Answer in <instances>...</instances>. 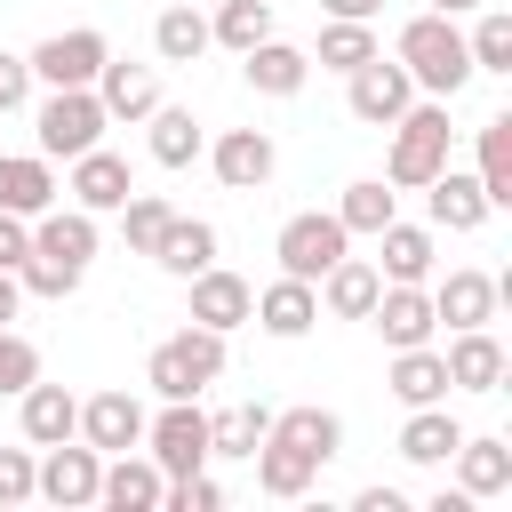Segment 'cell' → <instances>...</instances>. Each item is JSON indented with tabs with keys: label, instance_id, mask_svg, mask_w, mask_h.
Returning a JSON list of instances; mask_svg holds the SVG:
<instances>
[{
	"label": "cell",
	"instance_id": "34",
	"mask_svg": "<svg viewBox=\"0 0 512 512\" xmlns=\"http://www.w3.org/2000/svg\"><path fill=\"white\" fill-rule=\"evenodd\" d=\"M480 192H488V208H512V112H496V120H480Z\"/></svg>",
	"mask_w": 512,
	"mask_h": 512
},
{
	"label": "cell",
	"instance_id": "31",
	"mask_svg": "<svg viewBox=\"0 0 512 512\" xmlns=\"http://www.w3.org/2000/svg\"><path fill=\"white\" fill-rule=\"evenodd\" d=\"M456 440H464V424L448 416V400L408 408V424H400V456H408V464H448V456H456Z\"/></svg>",
	"mask_w": 512,
	"mask_h": 512
},
{
	"label": "cell",
	"instance_id": "35",
	"mask_svg": "<svg viewBox=\"0 0 512 512\" xmlns=\"http://www.w3.org/2000/svg\"><path fill=\"white\" fill-rule=\"evenodd\" d=\"M152 48H160V64H200L216 40H208V16H200V8H160Z\"/></svg>",
	"mask_w": 512,
	"mask_h": 512
},
{
	"label": "cell",
	"instance_id": "24",
	"mask_svg": "<svg viewBox=\"0 0 512 512\" xmlns=\"http://www.w3.org/2000/svg\"><path fill=\"white\" fill-rule=\"evenodd\" d=\"M496 304H504V280H488V272H448V280L432 288V312H440L448 328H488Z\"/></svg>",
	"mask_w": 512,
	"mask_h": 512
},
{
	"label": "cell",
	"instance_id": "9",
	"mask_svg": "<svg viewBox=\"0 0 512 512\" xmlns=\"http://www.w3.org/2000/svg\"><path fill=\"white\" fill-rule=\"evenodd\" d=\"M96 480H104V456H96L88 440H56V448L32 464V496H48V504H64V512L96 504Z\"/></svg>",
	"mask_w": 512,
	"mask_h": 512
},
{
	"label": "cell",
	"instance_id": "40",
	"mask_svg": "<svg viewBox=\"0 0 512 512\" xmlns=\"http://www.w3.org/2000/svg\"><path fill=\"white\" fill-rule=\"evenodd\" d=\"M368 56H376V32L352 24V16H328V32H320V72H360Z\"/></svg>",
	"mask_w": 512,
	"mask_h": 512
},
{
	"label": "cell",
	"instance_id": "23",
	"mask_svg": "<svg viewBox=\"0 0 512 512\" xmlns=\"http://www.w3.org/2000/svg\"><path fill=\"white\" fill-rule=\"evenodd\" d=\"M152 264H160L168 280L208 272V264H216V224H200V216H168V224H160V240H152Z\"/></svg>",
	"mask_w": 512,
	"mask_h": 512
},
{
	"label": "cell",
	"instance_id": "11",
	"mask_svg": "<svg viewBox=\"0 0 512 512\" xmlns=\"http://www.w3.org/2000/svg\"><path fill=\"white\" fill-rule=\"evenodd\" d=\"M208 168H216L224 192H264L272 168H280V144H272L264 128H224V136L208 144Z\"/></svg>",
	"mask_w": 512,
	"mask_h": 512
},
{
	"label": "cell",
	"instance_id": "3",
	"mask_svg": "<svg viewBox=\"0 0 512 512\" xmlns=\"http://www.w3.org/2000/svg\"><path fill=\"white\" fill-rule=\"evenodd\" d=\"M216 376H224V336L200 328V320H184V328H176L168 344H152V360H144V384H152L160 400H200Z\"/></svg>",
	"mask_w": 512,
	"mask_h": 512
},
{
	"label": "cell",
	"instance_id": "25",
	"mask_svg": "<svg viewBox=\"0 0 512 512\" xmlns=\"http://www.w3.org/2000/svg\"><path fill=\"white\" fill-rule=\"evenodd\" d=\"M16 408H24V440H32V448H56V440L80 432V400H72L64 384H40V376H32V384L16 392Z\"/></svg>",
	"mask_w": 512,
	"mask_h": 512
},
{
	"label": "cell",
	"instance_id": "38",
	"mask_svg": "<svg viewBox=\"0 0 512 512\" xmlns=\"http://www.w3.org/2000/svg\"><path fill=\"white\" fill-rule=\"evenodd\" d=\"M208 40H224L232 56L256 48V40H272V0H224V8L208 16Z\"/></svg>",
	"mask_w": 512,
	"mask_h": 512
},
{
	"label": "cell",
	"instance_id": "39",
	"mask_svg": "<svg viewBox=\"0 0 512 512\" xmlns=\"http://www.w3.org/2000/svg\"><path fill=\"white\" fill-rule=\"evenodd\" d=\"M464 48H472V72H512V8H480Z\"/></svg>",
	"mask_w": 512,
	"mask_h": 512
},
{
	"label": "cell",
	"instance_id": "20",
	"mask_svg": "<svg viewBox=\"0 0 512 512\" xmlns=\"http://www.w3.org/2000/svg\"><path fill=\"white\" fill-rule=\"evenodd\" d=\"M160 488H168V472H160L152 456L120 448V456L104 464V480H96V504H112V512H160Z\"/></svg>",
	"mask_w": 512,
	"mask_h": 512
},
{
	"label": "cell",
	"instance_id": "50",
	"mask_svg": "<svg viewBox=\"0 0 512 512\" xmlns=\"http://www.w3.org/2000/svg\"><path fill=\"white\" fill-rule=\"evenodd\" d=\"M432 8H440V16H464V8H480V0H432Z\"/></svg>",
	"mask_w": 512,
	"mask_h": 512
},
{
	"label": "cell",
	"instance_id": "15",
	"mask_svg": "<svg viewBox=\"0 0 512 512\" xmlns=\"http://www.w3.org/2000/svg\"><path fill=\"white\" fill-rule=\"evenodd\" d=\"M32 256H48V264H64V272H88V256H96V216H88V208H40V216H32Z\"/></svg>",
	"mask_w": 512,
	"mask_h": 512
},
{
	"label": "cell",
	"instance_id": "33",
	"mask_svg": "<svg viewBox=\"0 0 512 512\" xmlns=\"http://www.w3.org/2000/svg\"><path fill=\"white\" fill-rule=\"evenodd\" d=\"M392 216H400V192H392L384 176H360V184H344V200H336V224H344L352 240H376Z\"/></svg>",
	"mask_w": 512,
	"mask_h": 512
},
{
	"label": "cell",
	"instance_id": "17",
	"mask_svg": "<svg viewBox=\"0 0 512 512\" xmlns=\"http://www.w3.org/2000/svg\"><path fill=\"white\" fill-rule=\"evenodd\" d=\"M312 288H320V312H336V320H368V304H376L384 272H376V256H352V248H344Z\"/></svg>",
	"mask_w": 512,
	"mask_h": 512
},
{
	"label": "cell",
	"instance_id": "41",
	"mask_svg": "<svg viewBox=\"0 0 512 512\" xmlns=\"http://www.w3.org/2000/svg\"><path fill=\"white\" fill-rule=\"evenodd\" d=\"M112 216H120V232H128V248H136V256H152V240H160V224H168L176 208H168L160 192H128V200H120Z\"/></svg>",
	"mask_w": 512,
	"mask_h": 512
},
{
	"label": "cell",
	"instance_id": "4",
	"mask_svg": "<svg viewBox=\"0 0 512 512\" xmlns=\"http://www.w3.org/2000/svg\"><path fill=\"white\" fill-rule=\"evenodd\" d=\"M104 104L96 88H48L40 112H32V136H40V160H80L88 144H104Z\"/></svg>",
	"mask_w": 512,
	"mask_h": 512
},
{
	"label": "cell",
	"instance_id": "49",
	"mask_svg": "<svg viewBox=\"0 0 512 512\" xmlns=\"http://www.w3.org/2000/svg\"><path fill=\"white\" fill-rule=\"evenodd\" d=\"M320 8H328V16H352V24H368L384 0H320Z\"/></svg>",
	"mask_w": 512,
	"mask_h": 512
},
{
	"label": "cell",
	"instance_id": "44",
	"mask_svg": "<svg viewBox=\"0 0 512 512\" xmlns=\"http://www.w3.org/2000/svg\"><path fill=\"white\" fill-rule=\"evenodd\" d=\"M32 496V448H0V504Z\"/></svg>",
	"mask_w": 512,
	"mask_h": 512
},
{
	"label": "cell",
	"instance_id": "42",
	"mask_svg": "<svg viewBox=\"0 0 512 512\" xmlns=\"http://www.w3.org/2000/svg\"><path fill=\"white\" fill-rule=\"evenodd\" d=\"M32 376H40V344L16 336V328H0V400H16Z\"/></svg>",
	"mask_w": 512,
	"mask_h": 512
},
{
	"label": "cell",
	"instance_id": "16",
	"mask_svg": "<svg viewBox=\"0 0 512 512\" xmlns=\"http://www.w3.org/2000/svg\"><path fill=\"white\" fill-rule=\"evenodd\" d=\"M184 288H192V320H200V328H216V336H232V328H240V320L256 312V288H248L240 272H224V264L192 272Z\"/></svg>",
	"mask_w": 512,
	"mask_h": 512
},
{
	"label": "cell",
	"instance_id": "12",
	"mask_svg": "<svg viewBox=\"0 0 512 512\" xmlns=\"http://www.w3.org/2000/svg\"><path fill=\"white\" fill-rule=\"evenodd\" d=\"M72 440H88L96 456L144 448V400H136V392H96V400H80V432H72Z\"/></svg>",
	"mask_w": 512,
	"mask_h": 512
},
{
	"label": "cell",
	"instance_id": "10",
	"mask_svg": "<svg viewBox=\"0 0 512 512\" xmlns=\"http://www.w3.org/2000/svg\"><path fill=\"white\" fill-rule=\"evenodd\" d=\"M368 328H376L392 352H400V344H432V328H440L432 288H424V280H384L376 304H368Z\"/></svg>",
	"mask_w": 512,
	"mask_h": 512
},
{
	"label": "cell",
	"instance_id": "19",
	"mask_svg": "<svg viewBox=\"0 0 512 512\" xmlns=\"http://www.w3.org/2000/svg\"><path fill=\"white\" fill-rule=\"evenodd\" d=\"M448 464H456V488H464L472 504H488V496H504V488H512V440H496V432H480V440L464 432Z\"/></svg>",
	"mask_w": 512,
	"mask_h": 512
},
{
	"label": "cell",
	"instance_id": "27",
	"mask_svg": "<svg viewBox=\"0 0 512 512\" xmlns=\"http://www.w3.org/2000/svg\"><path fill=\"white\" fill-rule=\"evenodd\" d=\"M240 72H248L256 96H296L312 80V56L288 48V40H256V48H240Z\"/></svg>",
	"mask_w": 512,
	"mask_h": 512
},
{
	"label": "cell",
	"instance_id": "37",
	"mask_svg": "<svg viewBox=\"0 0 512 512\" xmlns=\"http://www.w3.org/2000/svg\"><path fill=\"white\" fill-rule=\"evenodd\" d=\"M272 432H280V440H296V448H304V456H320V464H336V448H344L336 408H280V416H272Z\"/></svg>",
	"mask_w": 512,
	"mask_h": 512
},
{
	"label": "cell",
	"instance_id": "1",
	"mask_svg": "<svg viewBox=\"0 0 512 512\" xmlns=\"http://www.w3.org/2000/svg\"><path fill=\"white\" fill-rule=\"evenodd\" d=\"M392 56L408 64V80H416L424 96H456V88L472 80V48H464L456 16H440V8L408 16V24H400V48H392Z\"/></svg>",
	"mask_w": 512,
	"mask_h": 512
},
{
	"label": "cell",
	"instance_id": "36",
	"mask_svg": "<svg viewBox=\"0 0 512 512\" xmlns=\"http://www.w3.org/2000/svg\"><path fill=\"white\" fill-rule=\"evenodd\" d=\"M264 432H272V408L264 400H240V408L208 416V456H256Z\"/></svg>",
	"mask_w": 512,
	"mask_h": 512
},
{
	"label": "cell",
	"instance_id": "14",
	"mask_svg": "<svg viewBox=\"0 0 512 512\" xmlns=\"http://www.w3.org/2000/svg\"><path fill=\"white\" fill-rule=\"evenodd\" d=\"M72 208H88V216H112L128 192H136V176H128V160L120 152H104V144H88L80 160H72Z\"/></svg>",
	"mask_w": 512,
	"mask_h": 512
},
{
	"label": "cell",
	"instance_id": "43",
	"mask_svg": "<svg viewBox=\"0 0 512 512\" xmlns=\"http://www.w3.org/2000/svg\"><path fill=\"white\" fill-rule=\"evenodd\" d=\"M160 504H168V512H216V504H224V488H216V480H208V464H200V472H176V480L160 488Z\"/></svg>",
	"mask_w": 512,
	"mask_h": 512
},
{
	"label": "cell",
	"instance_id": "22",
	"mask_svg": "<svg viewBox=\"0 0 512 512\" xmlns=\"http://www.w3.org/2000/svg\"><path fill=\"white\" fill-rule=\"evenodd\" d=\"M96 104H104V120H144V112L160 104V72H152V64H120V56H104V72H96Z\"/></svg>",
	"mask_w": 512,
	"mask_h": 512
},
{
	"label": "cell",
	"instance_id": "6",
	"mask_svg": "<svg viewBox=\"0 0 512 512\" xmlns=\"http://www.w3.org/2000/svg\"><path fill=\"white\" fill-rule=\"evenodd\" d=\"M144 456L176 480V472H200L208 464V416L200 400H168L160 416H144Z\"/></svg>",
	"mask_w": 512,
	"mask_h": 512
},
{
	"label": "cell",
	"instance_id": "21",
	"mask_svg": "<svg viewBox=\"0 0 512 512\" xmlns=\"http://www.w3.org/2000/svg\"><path fill=\"white\" fill-rule=\"evenodd\" d=\"M424 200H432V232H480L496 208H488V192H480V176H464V168H440L432 184H424Z\"/></svg>",
	"mask_w": 512,
	"mask_h": 512
},
{
	"label": "cell",
	"instance_id": "2",
	"mask_svg": "<svg viewBox=\"0 0 512 512\" xmlns=\"http://www.w3.org/2000/svg\"><path fill=\"white\" fill-rule=\"evenodd\" d=\"M448 96H432V104H408L400 120H392V152H384V184L392 192H424L440 168H448Z\"/></svg>",
	"mask_w": 512,
	"mask_h": 512
},
{
	"label": "cell",
	"instance_id": "18",
	"mask_svg": "<svg viewBox=\"0 0 512 512\" xmlns=\"http://www.w3.org/2000/svg\"><path fill=\"white\" fill-rule=\"evenodd\" d=\"M248 320H256L264 336L296 344V336H312V320H320V288H312V280H288V272H280V280H272V288L256 296V312H248Z\"/></svg>",
	"mask_w": 512,
	"mask_h": 512
},
{
	"label": "cell",
	"instance_id": "7",
	"mask_svg": "<svg viewBox=\"0 0 512 512\" xmlns=\"http://www.w3.org/2000/svg\"><path fill=\"white\" fill-rule=\"evenodd\" d=\"M344 80H352V88H344V104H352V120H360V128H392V120L416 104V80H408V64H400V56L384 64V48H376L360 72H344Z\"/></svg>",
	"mask_w": 512,
	"mask_h": 512
},
{
	"label": "cell",
	"instance_id": "26",
	"mask_svg": "<svg viewBox=\"0 0 512 512\" xmlns=\"http://www.w3.org/2000/svg\"><path fill=\"white\" fill-rule=\"evenodd\" d=\"M248 464H256V488H264V496H280V504H288V496H304V488L320 480V456H304V448H296V440H280V432H264Z\"/></svg>",
	"mask_w": 512,
	"mask_h": 512
},
{
	"label": "cell",
	"instance_id": "46",
	"mask_svg": "<svg viewBox=\"0 0 512 512\" xmlns=\"http://www.w3.org/2000/svg\"><path fill=\"white\" fill-rule=\"evenodd\" d=\"M24 96H32V64L0 48V112H24Z\"/></svg>",
	"mask_w": 512,
	"mask_h": 512
},
{
	"label": "cell",
	"instance_id": "29",
	"mask_svg": "<svg viewBox=\"0 0 512 512\" xmlns=\"http://www.w3.org/2000/svg\"><path fill=\"white\" fill-rule=\"evenodd\" d=\"M0 208H8V216L56 208V168H48L40 152H0Z\"/></svg>",
	"mask_w": 512,
	"mask_h": 512
},
{
	"label": "cell",
	"instance_id": "48",
	"mask_svg": "<svg viewBox=\"0 0 512 512\" xmlns=\"http://www.w3.org/2000/svg\"><path fill=\"white\" fill-rule=\"evenodd\" d=\"M16 304H24V280H16V272H0V328L16 320Z\"/></svg>",
	"mask_w": 512,
	"mask_h": 512
},
{
	"label": "cell",
	"instance_id": "30",
	"mask_svg": "<svg viewBox=\"0 0 512 512\" xmlns=\"http://www.w3.org/2000/svg\"><path fill=\"white\" fill-rule=\"evenodd\" d=\"M432 256H440V248H432V224H400V216H392V224L376 232V272H384V280H432Z\"/></svg>",
	"mask_w": 512,
	"mask_h": 512
},
{
	"label": "cell",
	"instance_id": "8",
	"mask_svg": "<svg viewBox=\"0 0 512 512\" xmlns=\"http://www.w3.org/2000/svg\"><path fill=\"white\" fill-rule=\"evenodd\" d=\"M344 248H352V232L336 224V208H328V216H320V208H312V216H288V224H280V240H272V256H280V272H288V280H320Z\"/></svg>",
	"mask_w": 512,
	"mask_h": 512
},
{
	"label": "cell",
	"instance_id": "5",
	"mask_svg": "<svg viewBox=\"0 0 512 512\" xmlns=\"http://www.w3.org/2000/svg\"><path fill=\"white\" fill-rule=\"evenodd\" d=\"M104 56H112V40H104L96 24H72V32H48L24 64H32V80H40V88H96Z\"/></svg>",
	"mask_w": 512,
	"mask_h": 512
},
{
	"label": "cell",
	"instance_id": "45",
	"mask_svg": "<svg viewBox=\"0 0 512 512\" xmlns=\"http://www.w3.org/2000/svg\"><path fill=\"white\" fill-rule=\"evenodd\" d=\"M24 256H32V216H8L0 208V272H16Z\"/></svg>",
	"mask_w": 512,
	"mask_h": 512
},
{
	"label": "cell",
	"instance_id": "28",
	"mask_svg": "<svg viewBox=\"0 0 512 512\" xmlns=\"http://www.w3.org/2000/svg\"><path fill=\"white\" fill-rule=\"evenodd\" d=\"M384 384H392V400H400V408H432V400H448V360H440L432 344H400Z\"/></svg>",
	"mask_w": 512,
	"mask_h": 512
},
{
	"label": "cell",
	"instance_id": "47",
	"mask_svg": "<svg viewBox=\"0 0 512 512\" xmlns=\"http://www.w3.org/2000/svg\"><path fill=\"white\" fill-rule=\"evenodd\" d=\"M352 512H408V496H400V488H360Z\"/></svg>",
	"mask_w": 512,
	"mask_h": 512
},
{
	"label": "cell",
	"instance_id": "32",
	"mask_svg": "<svg viewBox=\"0 0 512 512\" xmlns=\"http://www.w3.org/2000/svg\"><path fill=\"white\" fill-rule=\"evenodd\" d=\"M144 128H152V160H160V168H192V160L208 152L200 120H192L184 104H152V112H144Z\"/></svg>",
	"mask_w": 512,
	"mask_h": 512
},
{
	"label": "cell",
	"instance_id": "13",
	"mask_svg": "<svg viewBox=\"0 0 512 512\" xmlns=\"http://www.w3.org/2000/svg\"><path fill=\"white\" fill-rule=\"evenodd\" d=\"M448 392H504V344L488 336V328H448Z\"/></svg>",
	"mask_w": 512,
	"mask_h": 512
}]
</instances>
